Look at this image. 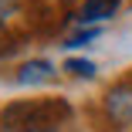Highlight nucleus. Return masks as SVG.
<instances>
[{
  "instance_id": "obj_1",
  "label": "nucleus",
  "mask_w": 132,
  "mask_h": 132,
  "mask_svg": "<svg viewBox=\"0 0 132 132\" xmlns=\"http://www.w3.org/2000/svg\"><path fill=\"white\" fill-rule=\"evenodd\" d=\"M64 119H71L64 98H37V102H17L4 109L0 125H7L10 132H54Z\"/></svg>"
},
{
  "instance_id": "obj_2",
  "label": "nucleus",
  "mask_w": 132,
  "mask_h": 132,
  "mask_svg": "<svg viewBox=\"0 0 132 132\" xmlns=\"http://www.w3.org/2000/svg\"><path fill=\"white\" fill-rule=\"evenodd\" d=\"M109 115L115 119V122H132V88H115V92H109Z\"/></svg>"
},
{
  "instance_id": "obj_3",
  "label": "nucleus",
  "mask_w": 132,
  "mask_h": 132,
  "mask_svg": "<svg viewBox=\"0 0 132 132\" xmlns=\"http://www.w3.org/2000/svg\"><path fill=\"white\" fill-rule=\"evenodd\" d=\"M51 78H54V68H51L47 61H27L17 71L20 85H41V81H51Z\"/></svg>"
},
{
  "instance_id": "obj_4",
  "label": "nucleus",
  "mask_w": 132,
  "mask_h": 132,
  "mask_svg": "<svg viewBox=\"0 0 132 132\" xmlns=\"http://www.w3.org/2000/svg\"><path fill=\"white\" fill-rule=\"evenodd\" d=\"M115 7H119V0H85L78 20H81V24H98V20H105V17H112Z\"/></svg>"
},
{
  "instance_id": "obj_5",
  "label": "nucleus",
  "mask_w": 132,
  "mask_h": 132,
  "mask_svg": "<svg viewBox=\"0 0 132 132\" xmlns=\"http://www.w3.org/2000/svg\"><path fill=\"white\" fill-rule=\"evenodd\" d=\"M64 71H71L75 78H95V64L85 61V58H68L64 61Z\"/></svg>"
},
{
  "instance_id": "obj_6",
  "label": "nucleus",
  "mask_w": 132,
  "mask_h": 132,
  "mask_svg": "<svg viewBox=\"0 0 132 132\" xmlns=\"http://www.w3.org/2000/svg\"><path fill=\"white\" fill-rule=\"evenodd\" d=\"M98 37V27H88V31H81V34H75V37H68V47H78V44H88V41H95Z\"/></svg>"
},
{
  "instance_id": "obj_7",
  "label": "nucleus",
  "mask_w": 132,
  "mask_h": 132,
  "mask_svg": "<svg viewBox=\"0 0 132 132\" xmlns=\"http://www.w3.org/2000/svg\"><path fill=\"white\" fill-rule=\"evenodd\" d=\"M10 10H14V0H0V24L10 17Z\"/></svg>"
}]
</instances>
